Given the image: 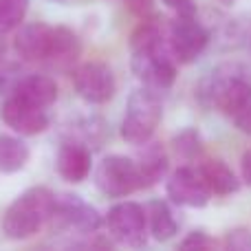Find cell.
I'll use <instances>...</instances> for the list:
<instances>
[{"mask_svg":"<svg viewBox=\"0 0 251 251\" xmlns=\"http://www.w3.org/2000/svg\"><path fill=\"white\" fill-rule=\"evenodd\" d=\"M148 214V231L154 240L165 243V240L174 238L178 231V225L174 221V214L165 201H152L146 207Z\"/></svg>","mask_w":251,"mask_h":251,"instance_id":"cell-18","label":"cell"},{"mask_svg":"<svg viewBox=\"0 0 251 251\" xmlns=\"http://www.w3.org/2000/svg\"><path fill=\"white\" fill-rule=\"evenodd\" d=\"M53 26L47 22H26L16 29V38H13V49L16 55L25 62H40L44 64L49 53V44H51Z\"/></svg>","mask_w":251,"mask_h":251,"instance_id":"cell-12","label":"cell"},{"mask_svg":"<svg viewBox=\"0 0 251 251\" xmlns=\"http://www.w3.org/2000/svg\"><path fill=\"white\" fill-rule=\"evenodd\" d=\"M207 25L199 20V9L194 2L178 9L176 16L168 22V42L178 64H192L203 55L209 44Z\"/></svg>","mask_w":251,"mask_h":251,"instance_id":"cell-4","label":"cell"},{"mask_svg":"<svg viewBox=\"0 0 251 251\" xmlns=\"http://www.w3.org/2000/svg\"><path fill=\"white\" fill-rule=\"evenodd\" d=\"M128 11L137 18H148L152 16V9H154V0H124Z\"/></svg>","mask_w":251,"mask_h":251,"instance_id":"cell-24","label":"cell"},{"mask_svg":"<svg viewBox=\"0 0 251 251\" xmlns=\"http://www.w3.org/2000/svg\"><path fill=\"white\" fill-rule=\"evenodd\" d=\"M104 227L108 236L124 247H143L148 240V214L146 207L134 201H122L113 205L104 216Z\"/></svg>","mask_w":251,"mask_h":251,"instance_id":"cell-5","label":"cell"},{"mask_svg":"<svg viewBox=\"0 0 251 251\" xmlns=\"http://www.w3.org/2000/svg\"><path fill=\"white\" fill-rule=\"evenodd\" d=\"M165 192H168V199L174 205L192 207V209L205 207L209 203V199L214 196L203 172H201V165H190V163L178 165L170 174L168 183H165Z\"/></svg>","mask_w":251,"mask_h":251,"instance_id":"cell-9","label":"cell"},{"mask_svg":"<svg viewBox=\"0 0 251 251\" xmlns=\"http://www.w3.org/2000/svg\"><path fill=\"white\" fill-rule=\"evenodd\" d=\"M29 0H0V35L16 31L25 22Z\"/></svg>","mask_w":251,"mask_h":251,"instance_id":"cell-20","label":"cell"},{"mask_svg":"<svg viewBox=\"0 0 251 251\" xmlns=\"http://www.w3.org/2000/svg\"><path fill=\"white\" fill-rule=\"evenodd\" d=\"M223 249L229 251H251V231L247 227H236V229H229L221 240Z\"/></svg>","mask_w":251,"mask_h":251,"instance_id":"cell-22","label":"cell"},{"mask_svg":"<svg viewBox=\"0 0 251 251\" xmlns=\"http://www.w3.org/2000/svg\"><path fill=\"white\" fill-rule=\"evenodd\" d=\"M49 225L62 231H75L79 236H93L101 229L104 218L93 205L84 203L75 194H55V205Z\"/></svg>","mask_w":251,"mask_h":251,"instance_id":"cell-7","label":"cell"},{"mask_svg":"<svg viewBox=\"0 0 251 251\" xmlns=\"http://www.w3.org/2000/svg\"><path fill=\"white\" fill-rule=\"evenodd\" d=\"M11 95L38 108H49L57 100V84L49 75H26L16 82Z\"/></svg>","mask_w":251,"mask_h":251,"instance_id":"cell-15","label":"cell"},{"mask_svg":"<svg viewBox=\"0 0 251 251\" xmlns=\"http://www.w3.org/2000/svg\"><path fill=\"white\" fill-rule=\"evenodd\" d=\"M240 178H243L245 185L251 187V148L243 154V159H240Z\"/></svg>","mask_w":251,"mask_h":251,"instance_id":"cell-27","label":"cell"},{"mask_svg":"<svg viewBox=\"0 0 251 251\" xmlns=\"http://www.w3.org/2000/svg\"><path fill=\"white\" fill-rule=\"evenodd\" d=\"M221 2H223V4H231V2H234V0H221Z\"/></svg>","mask_w":251,"mask_h":251,"instance_id":"cell-29","label":"cell"},{"mask_svg":"<svg viewBox=\"0 0 251 251\" xmlns=\"http://www.w3.org/2000/svg\"><path fill=\"white\" fill-rule=\"evenodd\" d=\"M79 55H82V42H79L77 33L69 26H53L51 44H49V53L44 64L53 71H73L77 64Z\"/></svg>","mask_w":251,"mask_h":251,"instance_id":"cell-14","label":"cell"},{"mask_svg":"<svg viewBox=\"0 0 251 251\" xmlns=\"http://www.w3.org/2000/svg\"><path fill=\"white\" fill-rule=\"evenodd\" d=\"M95 185L110 199H126L141 190V174L134 159L124 154H108L95 170Z\"/></svg>","mask_w":251,"mask_h":251,"instance_id":"cell-6","label":"cell"},{"mask_svg":"<svg viewBox=\"0 0 251 251\" xmlns=\"http://www.w3.org/2000/svg\"><path fill=\"white\" fill-rule=\"evenodd\" d=\"M0 117L16 134L20 137H35L49 128V113L47 108H38L33 104L18 100L9 95L0 108Z\"/></svg>","mask_w":251,"mask_h":251,"instance_id":"cell-11","label":"cell"},{"mask_svg":"<svg viewBox=\"0 0 251 251\" xmlns=\"http://www.w3.org/2000/svg\"><path fill=\"white\" fill-rule=\"evenodd\" d=\"M31 150L20 137L13 134H0V172L2 174H16L25 170L29 163Z\"/></svg>","mask_w":251,"mask_h":251,"instance_id":"cell-19","label":"cell"},{"mask_svg":"<svg viewBox=\"0 0 251 251\" xmlns=\"http://www.w3.org/2000/svg\"><path fill=\"white\" fill-rule=\"evenodd\" d=\"M139 165V174H141V185L152 187L159 181H163L165 174L170 170V156L165 152V148L161 143L150 141L141 143V154L139 159H134Z\"/></svg>","mask_w":251,"mask_h":251,"instance_id":"cell-16","label":"cell"},{"mask_svg":"<svg viewBox=\"0 0 251 251\" xmlns=\"http://www.w3.org/2000/svg\"><path fill=\"white\" fill-rule=\"evenodd\" d=\"M161 2H163L168 9H174V11H178V9L187 7V4H190L192 0H161Z\"/></svg>","mask_w":251,"mask_h":251,"instance_id":"cell-28","label":"cell"},{"mask_svg":"<svg viewBox=\"0 0 251 251\" xmlns=\"http://www.w3.org/2000/svg\"><path fill=\"white\" fill-rule=\"evenodd\" d=\"M221 247V243H216L214 238H209L207 231L203 229H194L181 240V249H192V251H201V249H214Z\"/></svg>","mask_w":251,"mask_h":251,"instance_id":"cell-23","label":"cell"},{"mask_svg":"<svg viewBox=\"0 0 251 251\" xmlns=\"http://www.w3.org/2000/svg\"><path fill=\"white\" fill-rule=\"evenodd\" d=\"M236 38L245 40L251 51V13L245 18V22H236Z\"/></svg>","mask_w":251,"mask_h":251,"instance_id":"cell-26","label":"cell"},{"mask_svg":"<svg viewBox=\"0 0 251 251\" xmlns=\"http://www.w3.org/2000/svg\"><path fill=\"white\" fill-rule=\"evenodd\" d=\"M73 86L86 104L101 106L115 97L117 79L113 69L104 62H84L73 69Z\"/></svg>","mask_w":251,"mask_h":251,"instance_id":"cell-10","label":"cell"},{"mask_svg":"<svg viewBox=\"0 0 251 251\" xmlns=\"http://www.w3.org/2000/svg\"><path fill=\"white\" fill-rule=\"evenodd\" d=\"M130 64H132V73L137 75L141 86H148L156 93H163L168 88H172L174 79H176L178 62L174 57L172 49H170V42L152 53L132 55Z\"/></svg>","mask_w":251,"mask_h":251,"instance_id":"cell-8","label":"cell"},{"mask_svg":"<svg viewBox=\"0 0 251 251\" xmlns=\"http://www.w3.org/2000/svg\"><path fill=\"white\" fill-rule=\"evenodd\" d=\"M231 122H234V126L240 130V132L251 134V104L247 106V108L240 110L238 115H234V117H231Z\"/></svg>","mask_w":251,"mask_h":251,"instance_id":"cell-25","label":"cell"},{"mask_svg":"<svg viewBox=\"0 0 251 251\" xmlns=\"http://www.w3.org/2000/svg\"><path fill=\"white\" fill-rule=\"evenodd\" d=\"M55 168L57 174L64 178L66 183H84L93 170V154L91 148L82 141H64L57 150L55 156Z\"/></svg>","mask_w":251,"mask_h":251,"instance_id":"cell-13","label":"cell"},{"mask_svg":"<svg viewBox=\"0 0 251 251\" xmlns=\"http://www.w3.org/2000/svg\"><path fill=\"white\" fill-rule=\"evenodd\" d=\"M55 194L49 187H31L22 192L2 216V231L9 240H26L49 225Z\"/></svg>","mask_w":251,"mask_h":251,"instance_id":"cell-2","label":"cell"},{"mask_svg":"<svg viewBox=\"0 0 251 251\" xmlns=\"http://www.w3.org/2000/svg\"><path fill=\"white\" fill-rule=\"evenodd\" d=\"M172 150H174V154L181 156V159L187 161V163H190L192 159H196V156L203 152V139H201L199 130L185 128V130H181L178 134H174Z\"/></svg>","mask_w":251,"mask_h":251,"instance_id":"cell-21","label":"cell"},{"mask_svg":"<svg viewBox=\"0 0 251 251\" xmlns=\"http://www.w3.org/2000/svg\"><path fill=\"white\" fill-rule=\"evenodd\" d=\"M161 119H163L161 93L141 86L128 97V106H126V115L122 119L119 132L128 143L141 146V143L150 141L154 137Z\"/></svg>","mask_w":251,"mask_h":251,"instance_id":"cell-3","label":"cell"},{"mask_svg":"<svg viewBox=\"0 0 251 251\" xmlns=\"http://www.w3.org/2000/svg\"><path fill=\"white\" fill-rule=\"evenodd\" d=\"M205 181H207L212 194L218 196H231L240 190V181L236 176V172L221 159H209L201 165Z\"/></svg>","mask_w":251,"mask_h":251,"instance_id":"cell-17","label":"cell"},{"mask_svg":"<svg viewBox=\"0 0 251 251\" xmlns=\"http://www.w3.org/2000/svg\"><path fill=\"white\" fill-rule=\"evenodd\" d=\"M196 97L205 108H216L231 119L251 104V82L240 66L227 64L199 84Z\"/></svg>","mask_w":251,"mask_h":251,"instance_id":"cell-1","label":"cell"}]
</instances>
